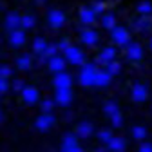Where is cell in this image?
Listing matches in <instances>:
<instances>
[{"instance_id": "cell-1", "label": "cell", "mask_w": 152, "mask_h": 152, "mask_svg": "<svg viewBox=\"0 0 152 152\" xmlns=\"http://www.w3.org/2000/svg\"><path fill=\"white\" fill-rule=\"evenodd\" d=\"M103 112L109 116V120H110L114 129H120L123 125V118H121V112H120V107H118L116 102H107L103 105Z\"/></svg>"}, {"instance_id": "cell-2", "label": "cell", "mask_w": 152, "mask_h": 152, "mask_svg": "<svg viewBox=\"0 0 152 152\" xmlns=\"http://www.w3.org/2000/svg\"><path fill=\"white\" fill-rule=\"evenodd\" d=\"M96 64H83L82 65V71L78 74V80H80V85L83 87H91L94 83V76H96Z\"/></svg>"}, {"instance_id": "cell-3", "label": "cell", "mask_w": 152, "mask_h": 152, "mask_svg": "<svg viewBox=\"0 0 152 152\" xmlns=\"http://www.w3.org/2000/svg\"><path fill=\"white\" fill-rule=\"evenodd\" d=\"M110 40L120 47H125L130 44V33L123 26H116L114 29H110Z\"/></svg>"}, {"instance_id": "cell-4", "label": "cell", "mask_w": 152, "mask_h": 152, "mask_svg": "<svg viewBox=\"0 0 152 152\" xmlns=\"http://www.w3.org/2000/svg\"><path fill=\"white\" fill-rule=\"evenodd\" d=\"M64 58L72 64V65H83L85 64V54L80 47H76V45H69L65 51H64Z\"/></svg>"}, {"instance_id": "cell-5", "label": "cell", "mask_w": 152, "mask_h": 152, "mask_svg": "<svg viewBox=\"0 0 152 152\" xmlns=\"http://www.w3.org/2000/svg\"><path fill=\"white\" fill-rule=\"evenodd\" d=\"M54 121H56V118L53 116L51 112H42L40 116L36 118V121H34V129L38 132H47L54 125Z\"/></svg>"}, {"instance_id": "cell-6", "label": "cell", "mask_w": 152, "mask_h": 152, "mask_svg": "<svg viewBox=\"0 0 152 152\" xmlns=\"http://www.w3.org/2000/svg\"><path fill=\"white\" fill-rule=\"evenodd\" d=\"M47 24L53 29L64 27V24H65V15H64V11H60V9H49V13H47Z\"/></svg>"}, {"instance_id": "cell-7", "label": "cell", "mask_w": 152, "mask_h": 152, "mask_svg": "<svg viewBox=\"0 0 152 152\" xmlns=\"http://www.w3.org/2000/svg\"><path fill=\"white\" fill-rule=\"evenodd\" d=\"M53 100H54L56 105H60V107L71 105V102H72V89H71V87H69V89H56Z\"/></svg>"}, {"instance_id": "cell-8", "label": "cell", "mask_w": 152, "mask_h": 152, "mask_svg": "<svg viewBox=\"0 0 152 152\" xmlns=\"http://www.w3.org/2000/svg\"><path fill=\"white\" fill-rule=\"evenodd\" d=\"M60 152H83L76 141V134H65L64 140H62V147H60Z\"/></svg>"}, {"instance_id": "cell-9", "label": "cell", "mask_w": 152, "mask_h": 152, "mask_svg": "<svg viewBox=\"0 0 152 152\" xmlns=\"http://www.w3.org/2000/svg\"><path fill=\"white\" fill-rule=\"evenodd\" d=\"M130 98L134 100L136 103H141V102H145L147 98H148V87L145 85V83H134L132 85V89H130Z\"/></svg>"}, {"instance_id": "cell-10", "label": "cell", "mask_w": 152, "mask_h": 152, "mask_svg": "<svg viewBox=\"0 0 152 152\" xmlns=\"http://www.w3.org/2000/svg\"><path fill=\"white\" fill-rule=\"evenodd\" d=\"M125 54H127V60L140 62L143 58V47L138 42H130L129 45H125Z\"/></svg>"}, {"instance_id": "cell-11", "label": "cell", "mask_w": 152, "mask_h": 152, "mask_svg": "<svg viewBox=\"0 0 152 152\" xmlns=\"http://www.w3.org/2000/svg\"><path fill=\"white\" fill-rule=\"evenodd\" d=\"M53 83H54V89H69V87H72V76L67 71L56 72L53 78Z\"/></svg>"}, {"instance_id": "cell-12", "label": "cell", "mask_w": 152, "mask_h": 152, "mask_svg": "<svg viewBox=\"0 0 152 152\" xmlns=\"http://www.w3.org/2000/svg\"><path fill=\"white\" fill-rule=\"evenodd\" d=\"M47 67H49V71L51 72H62V71H65V67H67V60L64 58V56H60V54H54L53 58H49L47 60Z\"/></svg>"}, {"instance_id": "cell-13", "label": "cell", "mask_w": 152, "mask_h": 152, "mask_svg": "<svg viewBox=\"0 0 152 152\" xmlns=\"http://www.w3.org/2000/svg\"><path fill=\"white\" fill-rule=\"evenodd\" d=\"M78 16H80V22H82V24H85V26H92L94 22H96V16H98V15L92 11L91 6H82L80 11H78Z\"/></svg>"}, {"instance_id": "cell-14", "label": "cell", "mask_w": 152, "mask_h": 152, "mask_svg": "<svg viewBox=\"0 0 152 152\" xmlns=\"http://www.w3.org/2000/svg\"><path fill=\"white\" fill-rule=\"evenodd\" d=\"M150 27H152L150 16H143V15H140V18H136V20L132 22V29H134L136 33H148Z\"/></svg>"}, {"instance_id": "cell-15", "label": "cell", "mask_w": 152, "mask_h": 152, "mask_svg": "<svg viewBox=\"0 0 152 152\" xmlns=\"http://www.w3.org/2000/svg\"><path fill=\"white\" fill-rule=\"evenodd\" d=\"M24 44H26V31L22 27L9 31V45L11 47H22Z\"/></svg>"}, {"instance_id": "cell-16", "label": "cell", "mask_w": 152, "mask_h": 152, "mask_svg": "<svg viewBox=\"0 0 152 152\" xmlns=\"http://www.w3.org/2000/svg\"><path fill=\"white\" fill-rule=\"evenodd\" d=\"M80 40H82L85 45L94 47V45L98 44V33L94 31V29H91V27H87V29H83V31L80 33Z\"/></svg>"}, {"instance_id": "cell-17", "label": "cell", "mask_w": 152, "mask_h": 152, "mask_svg": "<svg viewBox=\"0 0 152 152\" xmlns=\"http://www.w3.org/2000/svg\"><path fill=\"white\" fill-rule=\"evenodd\" d=\"M20 22H22V16L18 15V13H15V11H11V13H7L6 20H4V27H6L7 31L20 29Z\"/></svg>"}, {"instance_id": "cell-18", "label": "cell", "mask_w": 152, "mask_h": 152, "mask_svg": "<svg viewBox=\"0 0 152 152\" xmlns=\"http://www.w3.org/2000/svg\"><path fill=\"white\" fill-rule=\"evenodd\" d=\"M112 60H116V49L114 47H105V49H102V53L98 54V58H96V64H100V65H107L109 62H112Z\"/></svg>"}, {"instance_id": "cell-19", "label": "cell", "mask_w": 152, "mask_h": 152, "mask_svg": "<svg viewBox=\"0 0 152 152\" xmlns=\"http://www.w3.org/2000/svg\"><path fill=\"white\" fill-rule=\"evenodd\" d=\"M20 94H22V100H24L27 105H34V103L38 102V89H34V87H31V85H26Z\"/></svg>"}, {"instance_id": "cell-20", "label": "cell", "mask_w": 152, "mask_h": 152, "mask_svg": "<svg viewBox=\"0 0 152 152\" xmlns=\"http://www.w3.org/2000/svg\"><path fill=\"white\" fill-rule=\"evenodd\" d=\"M94 132V127H92V123L91 121H80L78 125H76V138H89L91 134Z\"/></svg>"}, {"instance_id": "cell-21", "label": "cell", "mask_w": 152, "mask_h": 152, "mask_svg": "<svg viewBox=\"0 0 152 152\" xmlns=\"http://www.w3.org/2000/svg\"><path fill=\"white\" fill-rule=\"evenodd\" d=\"M112 80V76L105 71V69H98L96 71V76H94V87H107Z\"/></svg>"}, {"instance_id": "cell-22", "label": "cell", "mask_w": 152, "mask_h": 152, "mask_svg": "<svg viewBox=\"0 0 152 152\" xmlns=\"http://www.w3.org/2000/svg\"><path fill=\"white\" fill-rule=\"evenodd\" d=\"M107 148H109V152H125V148H127V141H125L123 138L112 136V140L107 143Z\"/></svg>"}, {"instance_id": "cell-23", "label": "cell", "mask_w": 152, "mask_h": 152, "mask_svg": "<svg viewBox=\"0 0 152 152\" xmlns=\"http://www.w3.org/2000/svg\"><path fill=\"white\" fill-rule=\"evenodd\" d=\"M102 26H103V29H114V27H116L118 24H116V15H114V13H103L102 15Z\"/></svg>"}, {"instance_id": "cell-24", "label": "cell", "mask_w": 152, "mask_h": 152, "mask_svg": "<svg viewBox=\"0 0 152 152\" xmlns=\"http://www.w3.org/2000/svg\"><path fill=\"white\" fill-rule=\"evenodd\" d=\"M31 65H33L31 54H22V56H18V58H16V67L20 69V71H29Z\"/></svg>"}, {"instance_id": "cell-25", "label": "cell", "mask_w": 152, "mask_h": 152, "mask_svg": "<svg viewBox=\"0 0 152 152\" xmlns=\"http://www.w3.org/2000/svg\"><path fill=\"white\" fill-rule=\"evenodd\" d=\"M47 40H44V38H40V36H38V38H34V40H33V53L36 54V56H40L44 51H45V47H47Z\"/></svg>"}, {"instance_id": "cell-26", "label": "cell", "mask_w": 152, "mask_h": 152, "mask_svg": "<svg viewBox=\"0 0 152 152\" xmlns=\"http://www.w3.org/2000/svg\"><path fill=\"white\" fill-rule=\"evenodd\" d=\"M136 11L143 16H150L152 15V2H148V0H141V2L136 6Z\"/></svg>"}, {"instance_id": "cell-27", "label": "cell", "mask_w": 152, "mask_h": 152, "mask_svg": "<svg viewBox=\"0 0 152 152\" xmlns=\"http://www.w3.org/2000/svg\"><path fill=\"white\" fill-rule=\"evenodd\" d=\"M103 69H105L110 76H116V74H120V72H121V64H120V62H116V60H112V62H109Z\"/></svg>"}, {"instance_id": "cell-28", "label": "cell", "mask_w": 152, "mask_h": 152, "mask_svg": "<svg viewBox=\"0 0 152 152\" xmlns=\"http://www.w3.org/2000/svg\"><path fill=\"white\" fill-rule=\"evenodd\" d=\"M34 26H36V18L33 15H24L22 16V22H20L22 29H33Z\"/></svg>"}, {"instance_id": "cell-29", "label": "cell", "mask_w": 152, "mask_h": 152, "mask_svg": "<svg viewBox=\"0 0 152 152\" xmlns=\"http://www.w3.org/2000/svg\"><path fill=\"white\" fill-rule=\"evenodd\" d=\"M132 136H134V140L138 141H143L147 138V129L143 125H136V127H132Z\"/></svg>"}, {"instance_id": "cell-30", "label": "cell", "mask_w": 152, "mask_h": 152, "mask_svg": "<svg viewBox=\"0 0 152 152\" xmlns=\"http://www.w3.org/2000/svg\"><path fill=\"white\" fill-rule=\"evenodd\" d=\"M89 6L92 7V11L96 13V15H103L107 11V4L103 2V0H94V2H91Z\"/></svg>"}, {"instance_id": "cell-31", "label": "cell", "mask_w": 152, "mask_h": 152, "mask_svg": "<svg viewBox=\"0 0 152 152\" xmlns=\"http://www.w3.org/2000/svg\"><path fill=\"white\" fill-rule=\"evenodd\" d=\"M98 140H100L103 145H107V143L112 140V132H110V130H107V129H102V130H98Z\"/></svg>"}, {"instance_id": "cell-32", "label": "cell", "mask_w": 152, "mask_h": 152, "mask_svg": "<svg viewBox=\"0 0 152 152\" xmlns=\"http://www.w3.org/2000/svg\"><path fill=\"white\" fill-rule=\"evenodd\" d=\"M56 103H54V100H51V98H45L44 102H42V112H53V107H54Z\"/></svg>"}, {"instance_id": "cell-33", "label": "cell", "mask_w": 152, "mask_h": 152, "mask_svg": "<svg viewBox=\"0 0 152 152\" xmlns=\"http://www.w3.org/2000/svg\"><path fill=\"white\" fill-rule=\"evenodd\" d=\"M13 76V69L9 65H0V78H11Z\"/></svg>"}, {"instance_id": "cell-34", "label": "cell", "mask_w": 152, "mask_h": 152, "mask_svg": "<svg viewBox=\"0 0 152 152\" xmlns=\"http://www.w3.org/2000/svg\"><path fill=\"white\" fill-rule=\"evenodd\" d=\"M9 89H11L9 80H7V78H0V94H6Z\"/></svg>"}, {"instance_id": "cell-35", "label": "cell", "mask_w": 152, "mask_h": 152, "mask_svg": "<svg viewBox=\"0 0 152 152\" xmlns=\"http://www.w3.org/2000/svg\"><path fill=\"white\" fill-rule=\"evenodd\" d=\"M24 87H26V82H24V80H15V82L11 83V89L16 91V92H22Z\"/></svg>"}, {"instance_id": "cell-36", "label": "cell", "mask_w": 152, "mask_h": 152, "mask_svg": "<svg viewBox=\"0 0 152 152\" xmlns=\"http://www.w3.org/2000/svg\"><path fill=\"white\" fill-rule=\"evenodd\" d=\"M56 45H58V51H62V53H64V51L71 45V40H69V38H62V40L56 44Z\"/></svg>"}, {"instance_id": "cell-37", "label": "cell", "mask_w": 152, "mask_h": 152, "mask_svg": "<svg viewBox=\"0 0 152 152\" xmlns=\"http://www.w3.org/2000/svg\"><path fill=\"white\" fill-rule=\"evenodd\" d=\"M138 152H152V143H148V141H141Z\"/></svg>"}, {"instance_id": "cell-38", "label": "cell", "mask_w": 152, "mask_h": 152, "mask_svg": "<svg viewBox=\"0 0 152 152\" xmlns=\"http://www.w3.org/2000/svg\"><path fill=\"white\" fill-rule=\"evenodd\" d=\"M33 2H34L36 6H42V4H45V2H47V0H33Z\"/></svg>"}, {"instance_id": "cell-39", "label": "cell", "mask_w": 152, "mask_h": 152, "mask_svg": "<svg viewBox=\"0 0 152 152\" xmlns=\"http://www.w3.org/2000/svg\"><path fill=\"white\" fill-rule=\"evenodd\" d=\"M4 121V112H0V123Z\"/></svg>"}, {"instance_id": "cell-40", "label": "cell", "mask_w": 152, "mask_h": 152, "mask_svg": "<svg viewBox=\"0 0 152 152\" xmlns=\"http://www.w3.org/2000/svg\"><path fill=\"white\" fill-rule=\"evenodd\" d=\"M96 152H109V150H105V148H98Z\"/></svg>"}, {"instance_id": "cell-41", "label": "cell", "mask_w": 152, "mask_h": 152, "mask_svg": "<svg viewBox=\"0 0 152 152\" xmlns=\"http://www.w3.org/2000/svg\"><path fill=\"white\" fill-rule=\"evenodd\" d=\"M148 45H150V49H152V38H150V44H148Z\"/></svg>"}]
</instances>
